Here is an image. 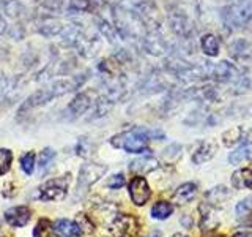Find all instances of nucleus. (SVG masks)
I'll use <instances>...</instances> for the list:
<instances>
[{
    "label": "nucleus",
    "instance_id": "f3484780",
    "mask_svg": "<svg viewBox=\"0 0 252 237\" xmlns=\"http://www.w3.org/2000/svg\"><path fill=\"white\" fill-rule=\"evenodd\" d=\"M200 46H202V51L207 54L208 57H216L219 54V40L213 34L203 35L200 40Z\"/></svg>",
    "mask_w": 252,
    "mask_h": 237
},
{
    "label": "nucleus",
    "instance_id": "7c9ffc66",
    "mask_svg": "<svg viewBox=\"0 0 252 237\" xmlns=\"http://www.w3.org/2000/svg\"><path fill=\"white\" fill-rule=\"evenodd\" d=\"M85 142L87 139L82 138L81 141H79V146H77V154L81 155V157H89V147L85 146Z\"/></svg>",
    "mask_w": 252,
    "mask_h": 237
},
{
    "label": "nucleus",
    "instance_id": "ddd939ff",
    "mask_svg": "<svg viewBox=\"0 0 252 237\" xmlns=\"http://www.w3.org/2000/svg\"><path fill=\"white\" fill-rule=\"evenodd\" d=\"M228 196H230V192L225 187H215L207 193V204L210 207H220L228 199Z\"/></svg>",
    "mask_w": 252,
    "mask_h": 237
},
{
    "label": "nucleus",
    "instance_id": "39448f33",
    "mask_svg": "<svg viewBox=\"0 0 252 237\" xmlns=\"http://www.w3.org/2000/svg\"><path fill=\"white\" fill-rule=\"evenodd\" d=\"M54 98H55V95L51 90V87H47V89H39V90L32 93L30 97L22 103V106L19 108V114H26V113H29V111L35 109V108L44 106L49 101H52Z\"/></svg>",
    "mask_w": 252,
    "mask_h": 237
},
{
    "label": "nucleus",
    "instance_id": "9d476101",
    "mask_svg": "<svg viewBox=\"0 0 252 237\" xmlns=\"http://www.w3.org/2000/svg\"><path fill=\"white\" fill-rule=\"evenodd\" d=\"M52 233L57 237H77L82 234L79 225L69 220H57L52 225Z\"/></svg>",
    "mask_w": 252,
    "mask_h": 237
},
{
    "label": "nucleus",
    "instance_id": "bb28decb",
    "mask_svg": "<svg viewBox=\"0 0 252 237\" xmlns=\"http://www.w3.org/2000/svg\"><path fill=\"white\" fill-rule=\"evenodd\" d=\"M222 138H224V144L228 147V146H233L235 142H238L240 138H241V130L240 128H232V130H227L224 134H222Z\"/></svg>",
    "mask_w": 252,
    "mask_h": 237
},
{
    "label": "nucleus",
    "instance_id": "c756f323",
    "mask_svg": "<svg viewBox=\"0 0 252 237\" xmlns=\"http://www.w3.org/2000/svg\"><path fill=\"white\" fill-rule=\"evenodd\" d=\"M8 90V78L5 76V73L0 70V97Z\"/></svg>",
    "mask_w": 252,
    "mask_h": 237
},
{
    "label": "nucleus",
    "instance_id": "4be33fe9",
    "mask_svg": "<svg viewBox=\"0 0 252 237\" xmlns=\"http://www.w3.org/2000/svg\"><path fill=\"white\" fill-rule=\"evenodd\" d=\"M52 226L47 220H39L36 228L33 229V237H52Z\"/></svg>",
    "mask_w": 252,
    "mask_h": 237
},
{
    "label": "nucleus",
    "instance_id": "c85d7f7f",
    "mask_svg": "<svg viewBox=\"0 0 252 237\" xmlns=\"http://www.w3.org/2000/svg\"><path fill=\"white\" fill-rule=\"evenodd\" d=\"M123 185H125V176H123V174H115V176L110 177V180H109V188L117 190V188H122Z\"/></svg>",
    "mask_w": 252,
    "mask_h": 237
},
{
    "label": "nucleus",
    "instance_id": "a211bd4d",
    "mask_svg": "<svg viewBox=\"0 0 252 237\" xmlns=\"http://www.w3.org/2000/svg\"><path fill=\"white\" fill-rule=\"evenodd\" d=\"M215 150H216V146L211 144V142H203V144L197 149V152L194 154L192 157V161L195 164H200L203 161H208L210 158H213V155H215Z\"/></svg>",
    "mask_w": 252,
    "mask_h": 237
},
{
    "label": "nucleus",
    "instance_id": "cd10ccee",
    "mask_svg": "<svg viewBox=\"0 0 252 237\" xmlns=\"http://www.w3.org/2000/svg\"><path fill=\"white\" fill-rule=\"evenodd\" d=\"M251 212H252V196H249L246 199H243L241 202L236 204V213H238L240 217L248 215Z\"/></svg>",
    "mask_w": 252,
    "mask_h": 237
},
{
    "label": "nucleus",
    "instance_id": "9b49d317",
    "mask_svg": "<svg viewBox=\"0 0 252 237\" xmlns=\"http://www.w3.org/2000/svg\"><path fill=\"white\" fill-rule=\"evenodd\" d=\"M5 218L8 221V225H11L14 228H21V226H26L30 220V210L27 207H13L10 210L5 212Z\"/></svg>",
    "mask_w": 252,
    "mask_h": 237
},
{
    "label": "nucleus",
    "instance_id": "b1692460",
    "mask_svg": "<svg viewBox=\"0 0 252 237\" xmlns=\"http://www.w3.org/2000/svg\"><path fill=\"white\" fill-rule=\"evenodd\" d=\"M63 32V26L59 22H52V24H44V26L39 27V34L44 37H55Z\"/></svg>",
    "mask_w": 252,
    "mask_h": 237
},
{
    "label": "nucleus",
    "instance_id": "7ed1b4c3",
    "mask_svg": "<svg viewBox=\"0 0 252 237\" xmlns=\"http://www.w3.org/2000/svg\"><path fill=\"white\" fill-rule=\"evenodd\" d=\"M107 171V166L104 164H98V163H85L82 168H81V172H79V184H77V188L82 192V188H89L90 185H93L94 182L99 180L102 176L106 174Z\"/></svg>",
    "mask_w": 252,
    "mask_h": 237
},
{
    "label": "nucleus",
    "instance_id": "412c9836",
    "mask_svg": "<svg viewBox=\"0 0 252 237\" xmlns=\"http://www.w3.org/2000/svg\"><path fill=\"white\" fill-rule=\"evenodd\" d=\"M98 29L102 35H104L107 40H110V43H114L115 41V38H117V32H115V27L114 26H110V24L104 19H98Z\"/></svg>",
    "mask_w": 252,
    "mask_h": 237
},
{
    "label": "nucleus",
    "instance_id": "72a5a7b5",
    "mask_svg": "<svg viewBox=\"0 0 252 237\" xmlns=\"http://www.w3.org/2000/svg\"><path fill=\"white\" fill-rule=\"evenodd\" d=\"M150 237H161V234H159V233H153Z\"/></svg>",
    "mask_w": 252,
    "mask_h": 237
},
{
    "label": "nucleus",
    "instance_id": "20e7f679",
    "mask_svg": "<svg viewBox=\"0 0 252 237\" xmlns=\"http://www.w3.org/2000/svg\"><path fill=\"white\" fill-rule=\"evenodd\" d=\"M110 231L115 237H136L139 233V223L134 217L122 213L112 221Z\"/></svg>",
    "mask_w": 252,
    "mask_h": 237
},
{
    "label": "nucleus",
    "instance_id": "dca6fc26",
    "mask_svg": "<svg viewBox=\"0 0 252 237\" xmlns=\"http://www.w3.org/2000/svg\"><path fill=\"white\" fill-rule=\"evenodd\" d=\"M232 185L238 190L243 188H251L252 187V171L244 168L240 171H235L232 176Z\"/></svg>",
    "mask_w": 252,
    "mask_h": 237
},
{
    "label": "nucleus",
    "instance_id": "6ab92c4d",
    "mask_svg": "<svg viewBox=\"0 0 252 237\" xmlns=\"http://www.w3.org/2000/svg\"><path fill=\"white\" fill-rule=\"evenodd\" d=\"M173 212V207L170 202H164V201H159L153 205L152 209V217L156 218V220H165L169 215H172Z\"/></svg>",
    "mask_w": 252,
    "mask_h": 237
},
{
    "label": "nucleus",
    "instance_id": "0eeeda50",
    "mask_svg": "<svg viewBox=\"0 0 252 237\" xmlns=\"http://www.w3.org/2000/svg\"><path fill=\"white\" fill-rule=\"evenodd\" d=\"M66 196V179L49 180L46 185L41 187V198L43 201H57Z\"/></svg>",
    "mask_w": 252,
    "mask_h": 237
},
{
    "label": "nucleus",
    "instance_id": "393cba45",
    "mask_svg": "<svg viewBox=\"0 0 252 237\" xmlns=\"http://www.w3.org/2000/svg\"><path fill=\"white\" fill-rule=\"evenodd\" d=\"M92 0H69V11L74 13H84L90 11Z\"/></svg>",
    "mask_w": 252,
    "mask_h": 237
},
{
    "label": "nucleus",
    "instance_id": "6e6552de",
    "mask_svg": "<svg viewBox=\"0 0 252 237\" xmlns=\"http://www.w3.org/2000/svg\"><path fill=\"white\" fill-rule=\"evenodd\" d=\"M92 106V98L89 97V93H79L74 97V100L69 103L68 106V114L71 118H77L82 114H85L87 111Z\"/></svg>",
    "mask_w": 252,
    "mask_h": 237
},
{
    "label": "nucleus",
    "instance_id": "f8f14e48",
    "mask_svg": "<svg viewBox=\"0 0 252 237\" xmlns=\"http://www.w3.org/2000/svg\"><path fill=\"white\" fill-rule=\"evenodd\" d=\"M211 76L219 79V81H235L240 78L236 68L227 62H220L216 67H211Z\"/></svg>",
    "mask_w": 252,
    "mask_h": 237
},
{
    "label": "nucleus",
    "instance_id": "423d86ee",
    "mask_svg": "<svg viewBox=\"0 0 252 237\" xmlns=\"http://www.w3.org/2000/svg\"><path fill=\"white\" fill-rule=\"evenodd\" d=\"M129 196L136 205H144L150 199L152 192L144 177H134L129 182Z\"/></svg>",
    "mask_w": 252,
    "mask_h": 237
},
{
    "label": "nucleus",
    "instance_id": "2eb2a0df",
    "mask_svg": "<svg viewBox=\"0 0 252 237\" xmlns=\"http://www.w3.org/2000/svg\"><path fill=\"white\" fill-rule=\"evenodd\" d=\"M195 193H197V187L191 184V182H188V184H183L177 188V192L173 193V201L177 204H186L194 199Z\"/></svg>",
    "mask_w": 252,
    "mask_h": 237
},
{
    "label": "nucleus",
    "instance_id": "aec40b11",
    "mask_svg": "<svg viewBox=\"0 0 252 237\" xmlns=\"http://www.w3.org/2000/svg\"><path fill=\"white\" fill-rule=\"evenodd\" d=\"M11 160H13V154L11 150L8 149H0V176L8 172L11 166Z\"/></svg>",
    "mask_w": 252,
    "mask_h": 237
},
{
    "label": "nucleus",
    "instance_id": "473e14b6",
    "mask_svg": "<svg viewBox=\"0 0 252 237\" xmlns=\"http://www.w3.org/2000/svg\"><path fill=\"white\" fill-rule=\"evenodd\" d=\"M232 237H252V234L251 233H238V234H235Z\"/></svg>",
    "mask_w": 252,
    "mask_h": 237
},
{
    "label": "nucleus",
    "instance_id": "1a4fd4ad",
    "mask_svg": "<svg viewBox=\"0 0 252 237\" xmlns=\"http://www.w3.org/2000/svg\"><path fill=\"white\" fill-rule=\"evenodd\" d=\"M246 160H252V131L248 133V136L240 144V147L230 154V163L240 164Z\"/></svg>",
    "mask_w": 252,
    "mask_h": 237
},
{
    "label": "nucleus",
    "instance_id": "2f4dec72",
    "mask_svg": "<svg viewBox=\"0 0 252 237\" xmlns=\"http://www.w3.org/2000/svg\"><path fill=\"white\" fill-rule=\"evenodd\" d=\"M6 32V21L0 16V35H3Z\"/></svg>",
    "mask_w": 252,
    "mask_h": 237
},
{
    "label": "nucleus",
    "instance_id": "a878e982",
    "mask_svg": "<svg viewBox=\"0 0 252 237\" xmlns=\"http://www.w3.org/2000/svg\"><path fill=\"white\" fill-rule=\"evenodd\" d=\"M55 158V152L52 149H44L41 155H39V171L44 172V169L49 168L51 161Z\"/></svg>",
    "mask_w": 252,
    "mask_h": 237
},
{
    "label": "nucleus",
    "instance_id": "4468645a",
    "mask_svg": "<svg viewBox=\"0 0 252 237\" xmlns=\"http://www.w3.org/2000/svg\"><path fill=\"white\" fill-rule=\"evenodd\" d=\"M158 166H159V163H158L156 158L153 157H144V158H139V160L132 161L129 169L132 172H137V174H147V172H152L155 171Z\"/></svg>",
    "mask_w": 252,
    "mask_h": 237
},
{
    "label": "nucleus",
    "instance_id": "5701e85b",
    "mask_svg": "<svg viewBox=\"0 0 252 237\" xmlns=\"http://www.w3.org/2000/svg\"><path fill=\"white\" fill-rule=\"evenodd\" d=\"M21 168L26 174H33L35 169V154L33 152H27L26 155H22L21 158Z\"/></svg>",
    "mask_w": 252,
    "mask_h": 237
},
{
    "label": "nucleus",
    "instance_id": "f704fd0d",
    "mask_svg": "<svg viewBox=\"0 0 252 237\" xmlns=\"http://www.w3.org/2000/svg\"><path fill=\"white\" fill-rule=\"evenodd\" d=\"M173 237H186V236H183V234H175Z\"/></svg>",
    "mask_w": 252,
    "mask_h": 237
},
{
    "label": "nucleus",
    "instance_id": "f257e3e1",
    "mask_svg": "<svg viewBox=\"0 0 252 237\" xmlns=\"http://www.w3.org/2000/svg\"><path fill=\"white\" fill-rule=\"evenodd\" d=\"M164 138V133L159 130H145V128H132L129 131H125L122 134H117L110 142L117 149H123L129 154H142L150 152L148 141L150 139H161Z\"/></svg>",
    "mask_w": 252,
    "mask_h": 237
},
{
    "label": "nucleus",
    "instance_id": "f03ea898",
    "mask_svg": "<svg viewBox=\"0 0 252 237\" xmlns=\"http://www.w3.org/2000/svg\"><path fill=\"white\" fill-rule=\"evenodd\" d=\"M222 18L233 29L244 27L252 19V0H232L224 8Z\"/></svg>",
    "mask_w": 252,
    "mask_h": 237
}]
</instances>
